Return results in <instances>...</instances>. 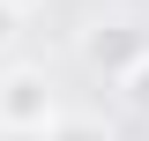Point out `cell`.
<instances>
[{"label":"cell","instance_id":"cell-1","mask_svg":"<svg viewBox=\"0 0 149 141\" xmlns=\"http://www.w3.org/2000/svg\"><path fill=\"white\" fill-rule=\"evenodd\" d=\"M60 111H52V82L45 67H8L0 74V134H52Z\"/></svg>","mask_w":149,"mask_h":141},{"label":"cell","instance_id":"cell-2","mask_svg":"<svg viewBox=\"0 0 149 141\" xmlns=\"http://www.w3.org/2000/svg\"><path fill=\"white\" fill-rule=\"evenodd\" d=\"M82 59H90L97 74H112V82H127V74L149 59V30H142V22H90Z\"/></svg>","mask_w":149,"mask_h":141},{"label":"cell","instance_id":"cell-3","mask_svg":"<svg viewBox=\"0 0 149 141\" xmlns=\"http://www.w3.org/2000/svg\"><path fill=\"white\" fill-rule=\"evenodd\" d=\"M45 141H112V134H104L97 119H60V126H52Z\"/></svg>","mask_w":149,"mask_h":141},{"label":"cell","instance_id":"cell-4","mask_svg":"<svg viewBox=\"0 0 149 141\" xmlns=\"http://www.w3.org/2000/svg\"><path fill=\"white\" fill-rule=\"evenodd\" d=\"M119 89H127V104H134V111H142V119H149V59H142V67H134V74H127V82H119Z\"/></svg>","mask_w":149,"mask_h":141},{"label":"cell","instance_id":"cell-5","mask_svg":"<svg viewBox=\"0 0 149 141\" xmlns=\"http://www.w3.org/2000/svg\"><path fill=\"white\" fill-rule=\"evenodd\" d=\"M15 22H22V15H15V8H8V0H0V52L15 45Z\"/></svg>","mask_w":149,"mask_h":141},{"label":"cell","instance_id":"cell-6","mask_svg":"<svg viewBox=\"0 0 149 141\" xmlns=\"http://www.w3.org/2000/svg\"><path fill=\"white\" fill-rule=\"evenodd\" d=\"M0 141H45V134H0Z\"/></svg>","mask_w":149,"mask_h":141},{"label":"cell","instance_id":"cell-7","mask_svg":"<svg viewBox=\"0 0 149 141\" xmlns=\"http://www.w3.org/2000/svg\"><path fill=\"white\" fill-rule=\"evenodd\" d=\"M8 8H15V15H22V8H37V0H8Z\"/></svg>","mask_w":149,"mask_h":141}]
</instances>
